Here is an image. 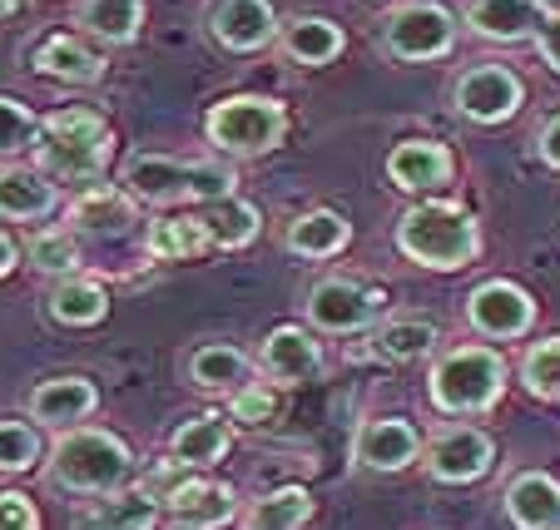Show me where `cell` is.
Listing matches in <instances>:
<instances>
[{
	"instance_id": "d6986e66",
	"label": "cell",
	"mask_w": 560,
	"mask_h": 530,
	"mask_svg": "<svg viewBox=\"0 0 560 530\" xmlns=\"http://www.w3.org/2000/svg\"><path fill=\"white\" fill-rule=\"evenodd\" d=\"M125 179H129V189L154 199V203L189 199V164L164 160V154H139V160H129Z\"/></svg>"
},
{
	"instance_id": "30bf717a",
	"label": "cell",
	"mask_w": 560,
	"mask_h": 530,
	"mask_svg": "<svg viewBox=\"0 0 560 530\" xmlns=\"http://www.w3.org/2000/svg\"><path fill=\"white\" fill-rule=\"evenodd\" d=\"M491 461H497V446L476 426H452V432L432 436V446H427V467H432L436 481H476L491 471Z\"/></svg>"
},
{
	"instance_id": "3957f363",
	"label": "cell",
	"mask_w": 560,
	"mask_h": 530,
	"mask_svg": "<svg viewBox=\"0 0 560 530\" xmlns=\"http://www.w3.org/2000/svg\"><path fill=\"white\" fill-rule=\"evenodd\" d=\"M501 387H506V362H501L497 352L456 348L432 367L427 392H432V402L442 407V412L471 416V412H487V407L501 397Z\"/></svg>"
},
{
	"instance_id": "ab89813d",
	"label": "cell",
	"mask_w": 560,
	"mask_h": 530,
	"mask_svg": "<svg viewBox=\"0 0 560 530\" xmlns=\"http://www.w3.org/2000/svg\"><path fill=\"white\" fill-rule=\"evenodd\" d=\"M0 530H35V510L25 496H0Z\"/></svg>"
},
{
	"instance_id": "4fadbf2b",
	"label": "cell",
	"mask_w": 560,
	"mask_h": 530,
	"mask_svg": "<svg viewBox=\"0 0 560 530\" xmlns=\"http://www.w3.org/2000/svg\"><path fill=\"white\" fill-rule=\"evenodd\" d=\"M387 174L397 189L407 193H436L452 184V154L442 144H427V139H412V144H397L387 160Z\"/></svg>"
},
{
	"instance_id": "d4e9b609",
	"label": "cell",
	"mask_w": 560,
	"mask_h": 530,
	"mask_svg": "<svg viewBox=\"0 0 560 530\" xmlns=\"http://www.w3.org/2000/svg\"><path fill=\"white\" fill-rule=\"evenodd\" d=\"M55 193L35 169H5L0 174V213L5 219H40L50 213Z\"/></svg>"
},
{
	"instance_id": "1f68e13d",
	"label": "cell",
	"mask_w": 560,
	"mask_h": 530,
	"mask_svg": "<svg viewBox=\"0 0 560 530\" xmlns=\"http://www.w3.org/2000/svg\"><path fill=\"white\" fill-rule=\"evenodd\" d=\"M74 219H80V228H90V234H125L135 209H129L115 189H95L74 203Z\"/></svg>"
},
{
	"instance_id": "f1b7e54d",
	"label": "cell",
	"mask_w": 560,
	"mask_h": 530,
	"mask_svg": "<svg viewBox=\"0 0 560 530\" xmlns=\"http://www.w3.org/2000/svg\"><path fill=\"white\" fill-rule=\"evenodd\" d=\"M209 234H203V223L199 219H159L154 228H149V254L159 258H199L209 254Z\"/></svg>"
},
{
	"instance_id": "60d3db41",
	"label": "cell",
	"mask_w": 560,
	"mask_h": 530,
	"mask_svg": "<svg viewBox=\"0 0 560 530\" xmlns=\"http://www.w3.org/2000/svg\"><path fill=\"white\" fill-rule=\"evenodd\" d=\"M536 50H540V60H546L550 70H560V15H546V21H540Z\"/></svg>"
},
{
	"instance_id": "7402d4cb",
	"label": "cell",
	"mask_w": 560,
	"mask_h": 530,
	"mask_svg": "<svg viewBox=\"0 0 560 530\" xmlns=\"http://www.w3.org/2000/svg\"><path fill=\"white\" fill-rule=\"evenodd\" d=\"M283 55L298 64H328L342 55V31L332 21H317V15H303L283 31Z\"/></svg>"
},
{
	"instance_id": "7a4b0ae2",
	"label": "cell",
	"mask_w": 560,
	"mask_h": 530,
	"mask_svg": "<svg viewBox=\"0 0 560 530\" xmlns=\"http://www.w3.org/2000/svg\"><path fill=\"white\" fill-rule=\"evenodd\" d=\"M109 160V129L90 109H60L40 129V169L65 184H90Z\"/></svg>"
},
{
	"instance_id": "44dd1931",
	"label": "cell",
	"mask_w": 560,
	"mask_h": 530,
	"mask_svg": "<svg viewBox=\"0 0 560 530\" xmlns=\"http://www.w3.org/2000/svg\"><path fill=\"white\" fill-rule=\"evenodd\" d=\"M203 223L213 248H244L258 238V209L254 203H238V199H219V203H203V213H194Z\"/></svg>"
},
{
	"instance_id": "9a60e30c",
	"label": "cell",
	"mask_w": 560,
	"mask_h": 530,
	"mask_svg": "<svg viewBox=\"0 0 560 530\" xmlns=\"http://www.w3.org/2000/svg\"><path fill=\"white\" fill-rule=\"evenodd\" d=\"M264 367L273 372L278 382H307V377L323 372V352H317L313 332L288 322V328H273L264 338Z\"/></svg>"
},
{
	"instance_id": "ffe728a7",
	"label": "cell",
	"mask_w": 560,
	"mask_h": 530,
	"mask_svg": "<svg viewBox=\"0 0 560 530\" xmlns=\"http://www.w3.org/2000/svg\"><path fill=\"white\" fill-rule=\"evenodd\" d=\"M436 338H442V328L427 318H392L372 332V352L387 362H417L436 348Z\"/></svg>"
},
{
	"instance_id": "7c38bea8",
	"label": "cell",
	"mask_w": 560,
	"mask_h": 530,
	"mask_svg": "<svg viewBox=\"0 0 560 530\" xmlns=\"http://www.w3.org/2000/svg\"><path fill=\"white\" fill-rule=\"evenodd\" d=\"M506 516L516 530H560V481L546 471H521L506 486Z\"/></svg>"
},
{
	"instance_id": "83f0119b",
	"label": "cell",
	"mask_w": 560,
	"mask_h": 530,
	"mask_svg": "<svg viewBox=\"0 0 560 530\" xmlns=\"http://www.w3.org/2000/svg\"><path fill=\"white\" fill-rule=\"evenodd\" d=\"M154 516H159V500L149 491H115L85 526L90 530H149Z\"/></svg>"
},
{
	"instance_id": "5bb4252c",
	"label": "cell",
	"mask_w": 560,
	"mask_h": 530,
	"mask_svg": "<svg viewBox=\"0 0 560 530\" xmlns=\"http://www.w3.org/2000/svg\"><path fill=\"white\" fill-rule=\"evenodd\" d=\"M466 21L487 40H536L540 31V0H466Z\"/></svg>"
},
{
	"instance_id": "cb8c5ba5",
	"label": "cell",
	"mask_w": 560,
	"mask_h": 530,
	"mask_svg": "<svg viewBox=\"0 0 560 530\" xmlns=\"http://www.w3.org/2000/svg\"><path fill=\"white\" fill-rule=\"evenodd\" d=\"M35 70L60 74V80H95V74L105 70V60H100L90 45L70 40V35H50V40H40V50H35Z\"/></svg>"
},
{
	"instance_id": "8d00e7d4",
	"label": "cell",
	"mask_w": 560,
	"mask_h": 530,
	"mask_svg": "<svg viewBox=\"0 0 560 530\" xmlns=\"http://www.w3.org/2000/svg\"><path fill=\"white\" fill-rule=\"evenodd\" d=\"M31 258L40 273H70V268L80 263V254H74V244L65 234H40L31 244Z\"/></svg>"
},
{
	"instance_id": "2e32d148",
	"label": "cell",
	"mask_w": 560,
	"mask_h": 530,
	"mask_svg": "<svg viewBox=\"0 0 560 530\" xmlns=\"http://www.w3.org/2000/svg\"><path fill=\"white\" fill-rule=\"evenodd\" d=\"M417 451H422L417 426L412 422H397V416L372 422L368 432H362V441H358L362 467H372V471H402V467H412V461H417Z\"/></svg>"
},
{
	"instance_id": "ee69618b",
	"label": "cell",
	"mask_w": 560,
	"mask_h": 530,
	"mask_svg": "<svg viewBox=\"0 0 560 530\" xmlns=\"http://www.w3.org/2000/svg\"><path fill=\"white\" fill-rule=\"evenodd\" d=\"M540 11H550V15H560V0H540Z\"/></svg>"
},
{
	"instance_id": "52a82bcc",
	"label": "cell",
	"mask_w": 560,
	"mask_h": 530,
	"mask_svg": "<svg viewBox=\"0 0 560 530\" xmlns=\"http://www.w3.org/2000/svg\"><path fill=\"white\" fill-rule=\"evenodd\" d=\"M382 308V293L352 278H323L307 293V322L317 332H362Z\"/></svg>"
},
{
	"instance_id": "277c9868",
	"label": "cell",
	"mask_w": 560,
	"mask_h": 530,
	"mask_svg": "<svg viewBox=\"0 0 560 530\" xmlns=\"http://www.w3.org/2000/svg\"><path fill=\"white\" fill-rule=\"evenodd\" d=\"M50 476L70 491H115L129 476V451L105 432H74L55 446Z\"/></svg>"
},
{
	"instance_id": "e575fe53",
	"label": "cell",
	"mask_w": 560,
	"mask_h": 530,
	"mask_svg": "<svg viewBox=\"0 0 560 530\" xmlns=\"http://www.w3.org/2000/svg\"><path fill=\"white\" fill-rule=\"evenodd\" d=\"M229 193H233V169H223V164H189V199L219 203Z\"/></svg>"
},
{
	"instance_id": "8fae6325",
	"label": "cell",
	"mask_w": 560,
	"mask_h": 530,
	"mask_svg": "<svg viewBox=\"0 0 560 530\" xmlns=\"http://www.w3.org/2000/svg\"><path fill=\"white\" fill-rule=\"evenodd\" d=\"M213 35L229 50H264L278 35V15L268 0H219L213 5Z\"/></svg>"
},
{
	"instance_id": "9c48e42d",
	"label": "cell",
	"mask_w": 560,
	"mask_h": 530,
	"mask_svg": "<svg viewBox=\"0 0 560 530\" xmlns=\"http://www.w3.org/2000/svg\"><path fill=\"white\" fill-rule=\"evenodd\" d=\"M466 322H471L476 332H487V338L511 342L536 322V303H530L516 283H501L497 278V283L471 287V297H466Z\"/></svg>"
},
{
	"instance_id": "d590c367",
	"label": "cell",
	"mask_w": 560,
	"mask_h": 530,
	"mask_svg": "<svg viewBox=\"0 0 560 530\" xmlns=\"http://www.w3.org/2000/svg\"><path fill=\"white\" fill-rule=\"evenodd\" d=\"M35 134V119L25 105H15V99H0V154H15V149H25Z\"/></svg>"
},
{
	"instance_id": "b9f144b4",
	"label": "cell",
	"mask_w": 560,
	"mask_h": 530,
	"mask_svg": "<svg viewBox=\"0 0 560 530\" xmlns=\"http://www.w3.org/2000/svg\"><path fill=\"white\" fill-rule=\"evenodd\" d=\"M536 154L550 164V169H560V115H550L546 125H540V134H536Z\"/></svg>"
},
{
	"instance_id": "e0dca14e",
	"label": "cell",
	"mask_w": 560,
	"mask_h": 530,
	"mask_svg": "<svg viewBox=\"0 0 560 530\" xmlns=\"http://www.w3.org/2000/svg\"><path fill=\"white\" fill-rule=\"evenodd\" d=\"M348 238H352V228H348V219H342V213L307 209L303 219L288 223L283 244H288V254H298V258H332V254H342V248H348Z\"/></svg>"
},
{
	"instance_id": "6da1fadb",
	"label": "cell",
	"mask_w": 560,
	"mask_h": 530,
	"mask_svg": "<svg viewBox=\"0 0 560 530\" xmlns=\"http://www.w3.org/2000/svg\"><path fill=\"white\" fill-rule=\"evenodd\" d=\"M397 248L412 263L452 273V268H466L481 254V228L462 203H417L397 223Z\"/></svg>"
},
{
	"instance_id": "836d02e7",
	"label": "cell",
	"mask_w": 560,
	"mask_h": 530,
	"mask_svg": "<svg viewBox=\"0 0 560 530\" xmlns=\"http://www.w3.org/2000/svg\"><path fill=\"white\" fill-rule=\"evenodd\" d=\"M50 313L70 328H85V322L105 318V287L100 283H65L60 293L50 297Z\"/></svg>"
},
{
	"instance_id": "f6af8a7d",
	"label": "cell",
	"mask_w": 560,
	"mask_h": 530,
	"mask_svg": "<svg viewBox=\"0 0 560 530\" xmlns=\"http://www.w3.org/2000/svg\"><path fill=\"white\" fill-rule=\"evenodd\" d=\"M0 11H5V0H0Z\"/></svg>"
},
{
	"instance_id": "4dcf8cb0",
	"label": "cell",
	"mask_w": 560,
	"mask_h": 530,
	"mask_svg": "<svg viewBox=\"0 0 560 530\" xmlns=\"http://www.w3.org/2000/svg\"><path fill=\"white\" fill-rule=\"evenodd\" d=\"M521 382H526V392L540 397V402H560V338H546L526 352Z\"/></svg>"
},
{
	"instance_id": "7bdbcfd3",
	"label": "cell",
	"mask_w": 560,
	"mask_h": 530,
	"mask_svg": "<svg viewBox=\"0 0 560 530\" xmlns=\"http://www.w3.org/2000/svg\"><path fill=\"white\" fill-rule=\"evenodd\" d=\"M15 268V248H11V238H0V273H11Z\"/></svg>"
},
{
	"instance_id": "ba28073f",
	"label": "cell",
	"mask_w": 560,
	"mask_h": 530,
	"mask_svg": "<svg viewBox=\"0 0 560 530\" xmlns=\"http://www.w3.org/2000/svg\"><path fill=\"white\" fill-rule=\"evenodd\" d=\"M526 99V85L521 74H511L506 64H476L456 80V109H462L471 125H501L511 119Z\"/></svg>"
},
{
	"instance_id": "4316f807",
	"label": "cell",
	"mask_w": 560,
	"mask_h": 530,
	"mask_svg": "<svg viewBox=\"0 0 560 530\" xmlns=\"http://www.w3.org/2000/svg\"><path fill=\"white\" fill-rule=\"evenodd\" d=\"M189 377L209 392H233L248 382V357L238 348H199L189 362Z\"/></svg>"
},
{
	"instance_id": "f35d334b",
	"label": "cell",
	"mask_w": 560,
	"mask_h": 530,
	"mask_svg": "<svg viewBox=\"0 0 560 530\" xmlns=\"http://www.w3.org/2000/svg\"><path fill=\"white\" fill-rule=\"evenodd\" d=\"M229 412L238 416L244 426H258V422H268V416L278 412V397L268 392V387H238V392H233V407H229Z\"/></svg>"
},
{
	"instance_id": "8992f818",
	"label": "cell",
	"mask_w": 560,
	"mask_h": 530,
	"mask_svg": "<svg viewBox=\"0 0 560 530\" xmlns=\"http://www.w3.org/2000/svg\"><path fill=\"white\" fill-rule=\"evenodd\" d=\"M382 45L397 60H442L456 45V21L436 0H417V5H397L382 21Z\"/></svg>"
},
{
	"instance_id": "74e56055",
	"label": "cell",
	"mask_w": 560,
	"mask_h": 530,
	"mask_svg": "<svg viewBox=\"0 0 560 530\" xmlns=\"http://www.w3.org/2000/svg\"><path fill=\"white\" fill-rule=\"evenodd\" d=\"M35 461V436L15 422H0V467L5 471H21Z\"/></svg>"
},
{
	"instance_id": "ac0fdd59",
	"label": "cell",
	"mask_w": 560,
	"mask_h": 530,
	"mask_svg": "<svg viewBox=\"0 0 560 530\" xmlns=\"http://www.w3.org/2000/svg\"><path fill=\"white\" fill-rule=\"evenodd\" d=\"M170 516L189 530H213L223 520H233V491L219 481H184L170 496Z\"/></svg>"
},
{
	"instance_id": "484cf974",
	"label": "cell",
	"mask_w": 560,
	"mask_h": 530,
	"mask_svg": "<svg viewBox=\"0 0 560 530\" xmlns=\"http://www.w3.org/2000/svg\"><path fill=\"white\" fill-rule=\"evenodd\" d=\"M223 451H229V426L219 416H199V422L174 432V461H184V467H213Z\"/></svg>"
},
{
	"instance_id": "d6a6232c",
	"label": "cell",
	"mask_w": 560,
	"mask_h": 530,
	"mask_svg": "<svg viewBox=\"0 0 560 530\" xmlns=\"http://www.w3.org/2000/svg\"><path fill=\"white\" fill-rule=\"evenodd\" d=\"M80 21H85L95 35L115 40V45L119 40H135V31H139V0H85Z\"/></svg>"
},
{
	"instance_id": "5b68a950",
	"label": "cell",
	"mask_w": 560,
	"mask_h": 530,
	"mask_svg": "<svg viewBox=\"0 0 560 530\" xmlns=\"http://www.w3.org/2000/svg\"><path fill=\"white\" fill-rule=\"evenodd\" d=\"M288 129V109L278 99H258V95H238V99H223V105L209 109V139L229 154H268V149L283 139Z\"/></svg>"
},
{
	"instance_id": "603a6c76",
	"label": "cell",
	"mask_w": 560,
	"mask_h": 530,
	"mask_svg": "<svg viewBox=\"0 0 560 530\" xmlns=\"http://www.w3.org/2000/svg\"><path fill=\"white\" fill-rule=\"evenodd\" d=\"M95 407V387L80 382V377H60V382H45L35 392V416L45 426H70Z\"/></svg>"
},
{
	"instance_id": "f546056e",
	"label": "cell",
	"mask_w": 560,
	"mask_h": 530,
	"mask_svg": "<svg viewBox=\"0 0 560 530\" xmlns=\"http://www.w3.org/2000/svg\"><path fill=\"white\" fill-rule=\"evenodd\" d=\"M307 516H313V500H307V491L283 486V491L264 496L254 510H248V530H298Z\"/></svg>"
}]
</instances>
